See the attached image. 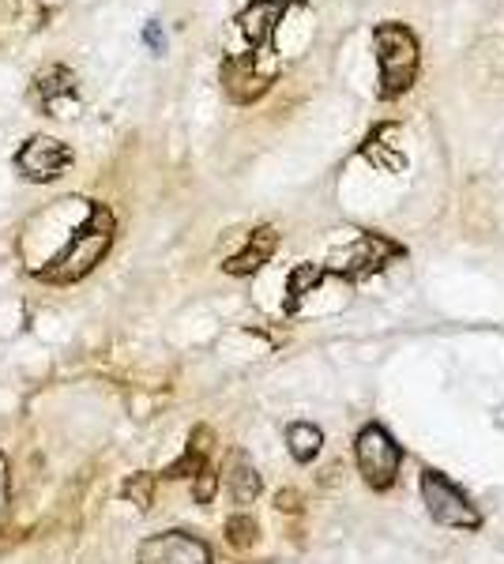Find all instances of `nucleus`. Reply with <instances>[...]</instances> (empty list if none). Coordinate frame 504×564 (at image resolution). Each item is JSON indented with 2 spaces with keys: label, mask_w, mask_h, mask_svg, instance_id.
<instances>
[{
  "label": "nucleus",
  "mask_w": 504,
  "mask_h": 564,
  "mask_svg": "<svg viewBox=\"0 0 504 564\" xmlns=\"http://www.w3.org/2000/svg\"><path fill=\"white\" fill-rule=\"evenodd\" d=\"M110 245H113V211L98 204V207H91V219L76 230L72 245H68L49 267H42L38 279L61 282V286L79 282L83 275H91V271L102 264V256L110 252Z\"/></svg>",
  "instance_id": "1"
},
{
  "label": "nucleus",
  "mask_w": 504,
  "mask_h": 564,
  "mask_svg": "<svg viewBox=\"0 0 504 564\" xmlns=\"http://www.w3.org/2000/svg\"><path fill=\"white\" fill-rule=\"evenodd\" d=\"M373 49H377L380 68V98L392 102L407 94L418 76V38L403 23H377L373 31Z\"/></svg>",
  "instance_id": "2"
},
{
  "label": "nucleus",
  "mask_w": 504,
  "mask_h": 564,
  "mask_svg": "<svg viewBox=\"0 0 504 564\" xmlns=\"http://www.w3.org/2000/svg\"><path fill=\"white\" fill-rule=\"evenodd\" d=\"M399 256H407V249H403L399 241H392L388 234H358L347 249H339L331 256V264L324 267V271L343 275V279H350V282H362V279H369V275L384 271V267L392 264V260H399Z\"/></svg>",
  "instance_id": "3"
},
{
  "label": "nucleus",
  "mask_w": 504,
  "mask_h": 564,
  "mask_svg": "<svg viewBox=\"0 0 504 564\" xmlns=\"http://www.w3.org/2000/svg\"><path fill=\"white\" fill-rule=\"evenodd\" d=\"M422 497H426V508L433 523L441 527H456V531H478L482 527V516L478 508L467 501V493L448 478L441 470L426 467L422 470Z\"/></svg>",
  "instance_id": "4"
},
{
  "label": "nucleus",
  "mask_w": 504,
  "mask_h": 564,
  "mask_svg": "<svg viewBox=\"0 0 504 564\" xmlns=\"http://www.w3.org/2000/svg\"><path fill=\"white\" fill-rule=\"evenodd\" d=\"M354 455H358V470H362L369 489H392L395 474L403 467V448L388 437V429L380 425H365L358 440H354Z\"/></svg>",
  "instance_id": "5"
},
{
  "label": "nucleus",
  "mask_w": 504,
  "mask_h": 564,
  "mask_svg": "<svg viewBox=\"0 0 504 564\" xmlns=\"http://www.w3.org/2000/svg\"><path fill=\"white\" fill-rule=\"evenodd\" d=\"M136 564H215V557H211V546L196 534L162 531L140 542Z\"/></svg>",
  "instance_id": "6"
},
{
  "label": "nucleus",
  "mask_w": 504,
  "mask_h": 564,
  "mask_svg": "<svg viewBox=\"0 0 504 564\" xmlns=\"http://www.w3.org/2000/svg\"><path fill=\"white\" fill-rule=\"evenodd\" d=\"M16 166L23 177L46 185V181H57V177L72 166V151H68L61 140H53V136H31V140L19 147Z\"/></svg>",
  "instance_id": "7"
},
{
  "label": "nucleus",
  "mask_w": 504,
  "mask_h": 564,
  "mask_svg": "<svg viewBox=\"0 0 504 564\" xmlns=\"http://www.w3.org/2000/svg\"><path fill=\"white\" fill-rule=\"evenodd\" d=\"M222 87H226V94H230L234 102L249 106V102H256V98L271 87V76L256 68V57H252V53H245V57H230V61L222 64Z\"/></svg>",
  "instance_id": "8"
},
{
  "label": "nucleus",
  "mask_w": 504,
  "mask_h": 564,
  "mask_svg": "<svg viewBox=\"0 0 504 564\" xmlns=\"http://www.w3.org/2000/svg\"><path fill=\"white\" fill-rule=\"evenodd\" d=\"M286 16V0H249L245 8H241V16H237V27L245 34V42L252 49L268 46L275 27L283 23Z\"/></svg>",
  "instance_id": "9"
},
{
  "label": "nucleus",
  "mask_w": 504,
  "mask_h": 564,
  "mask_svg": "<svg viewBox=\"0 0 504 564\" xmlns=\"http://www.w3.org/2000/svg\"><path fill=\"white\" fill-rule=\"evenodd\" d=\"M275 245H279V234H275V226H260V230H252L249 245L237 252V256H230L226 260V275H252V271H260V267L271 260V252H275Z\"/></svg>",
  "instance_id": "10"
},
{
  "label": "nucleus",
  "mask_w": 504,
  "mask_h": 564,
  "mask_svg": "<svg viewBox=\"0 0 504 564\" xmlns=\"http://www.w3.org/2000/svg\"><path fill=\"white\" fill-rule=\"evenodd\" d=\"M395 132V125H377L373 132H369V140H365L362 155L373 162V166H380V170L388 173H403L407 170V155L395 147V143H388V136Z\"/></svg>",
  "instance_id": "11"
},
{
  "label": "nucleus",
  "mask_w": 504,
  "mask_h": 564,
  "mask_svg": "<svg viewBox=\"0 0 504 564\" xmlns=\"http://www.w3.org/2000/svg\"><path fill=\"white\" fill-rule=\"evenodd\" d=\"M211 440H215V433L207 429V425H196L189 437V448H185V455L177 459V463H170V467L162 470L166 478H192V474H200V470L207 467V452H211Z\"/></svg>",
  "instance_id": "12"
},
{
  "label": "nucleus",
  "mask_w": 504,
  "mask_h": 564,
  "mask_svg": "<svg viewBox=\"0 0 504 564\" xmlns=\"http://www.w3.org/2000/svg\"><path fill=\"white\" fill-rule=\"evenodd\" d=\"M226 486H230V493H234L237 504H252L256 497H260V474H256V467L249 463V455H245V452L230 455Z\"/></svg>",
  "instance_id": "13"
},
{
  "label": "nucleus",
  "mask_w": 504,
  "mask_h": 564,
  "mask_svg": "<svg viewBox=\"0 0 504 564\" xmlns=\"http://www.w3.org/2000/svg\"><path fill=\"white\" fill-rule=\"evenodd\" d=\"M286 444H290V455H294L298 463H313L316 455H320L324 433H320L313 422H294L286 429Z\"/></svg>",
  "instance_id": "14"
},
{
  "label": "nucleus",
  "mask_w": 504,
  "mask_h": 564,
  "mask_svg": "<svg viewBox=\"0 0 504 564\" xmlns=\"http://www.w3.org/2000/svg\"><path fill=\"white\" fill-rule=\"evenodd\" d=\"M328 271L316 264H298L294 271H290V282H286V313H294L301 305V298L305 294H313V286H320V279H324Z\"/></svg>",
  "instance_id": "15"
},
{
  "label": "nucleus",
  "mask_w": 504,
  "mask_h": 564,
  "mask_svg": "<svg viewBox=\"0 0 504 564\" xmlns=\"http://www.w3.org/2000/svg\"><path fill=\"white\" fill-rule=\"evenodd\" d=\"M121 493H125L128 501L136 504V508H151L155 504V474H132L125 486H121Z\"/></svg>",
  "instance_id": "16"
},
{
  "label": "nucleus",
  "mask_w": 504,
  "mask_h": 564,
  "mask_svg": "<svg viewBox=\"0 0 504 564\" xmlns=\"http://www.w3.org/2000/svg\"><path fill=\"white\" fill-rule=\"evenodd\" d=\"M72 87H76V76H72L68 68H49V72H42V79H38V94H42L46 102H53L57 94H72Z\"/></svg>",
  "instance_id": "17"
},
{
  "label": "nucleus",
  "mask_w": 504,
  "mask_h": 564,
  "mask_svg": "<svg viewBox=\"0 0 504 564\" xmlns=\"http://www.w3.org/2000/svg\"><path fill=\"white\" fill-rule=\"evenodd\" d=\"M226 542L234 549H249L252 542H256V519H249V516L226 519Z\"/></svg>",
  "instance_id": "18"
},
{
  "label": "nucleus",
  "mask_w": 504,
  "mask_h": 564,
  "mask_svg": "<svg viewBox=\"0 0 504 564\" xmlns=\"http://www.w3.org/2000/svg\"><path fill=\"white\" fill-rule=\"evenodd\" d=\"M192 478H196V482H192V497H196L200 504L215 501V489H219V474H215V467L207 463V467L200 470V474H192Z\"/></svg>",
  "instance_id": "19"
},
{
  "label": "nucleus",
  "mask_w": 504,
  "mask_h": 564,
  "mask_svg": "<svg viewBox=\"0 0 504 564\" xmlns=\"http://www.w3.org/2000/svg\"><path fill=\"white\" fill-rule=\"evenodd\" d=\"M143 42L151 46V53H162V49H166V34H162V27H158L155 19L143 27Z\"/></svg>",
  "instance_id": "20"
},
{
  "label": "nucleus",
  "mask_w": 504,
  "mask_h": 564,
  "mask_svg": "<svg viewBox=\"0 0 504 564\" xmlns=\"http://www.w3.org/2000/svg\"><path fill=\"white\" fill-rule=\"evenodd\" d=\"M275 504H279L283 512H298V508H301V504H298V493H294V489H286V493H279V497H275Z\"/></svg>",
  "instance_id": "21"
},
{
  "label": "nucleus",
  "mask_w": 504,
  "mask_h": 564,
  "mask_svg": "<svg viewBox=\"0 0 504 564\" xmlns=\"http://www.w3.org/2000/svg\"><path fill=\"white\" fill-rule=\"evenodd\" d=\"M4 455H0V512H4V501H8V474H4Z\"/></svg>",
  "instance_id": "22"
}]
</instances>
